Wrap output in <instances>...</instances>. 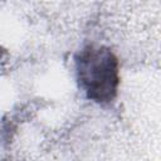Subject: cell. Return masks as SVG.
I'll return each instance as SVG.
<instances>
[{"instance_id": "obj_1", "label": "cell", "mask_w": 161, "mask_h": 161, "mask_svg": "<svg viewBox=\"0 0 161 161\" xmlns=\"http://www.w3.org/2000/svg\"><path fill=\"white\" fill-rule=\"evenodd\" d=\"M79 88L86 97L98 104H108L117 97L119 87V62L104 45L83 47L74 58Z\"/></svg>"}, {"instance_id": "obj_2", "label": "cell", "mask_w": 161, "mask_h": 161, "mask_svg": "<svg viewBox=\"0 0 161 161\" xmlns=\"http://www.w3.org/2000/svg\"><path fill=\"white\" fill-rule=\"evenodd\" d=\"M0 58H1V49H0Z\"/></svg>"}]
</instances>
